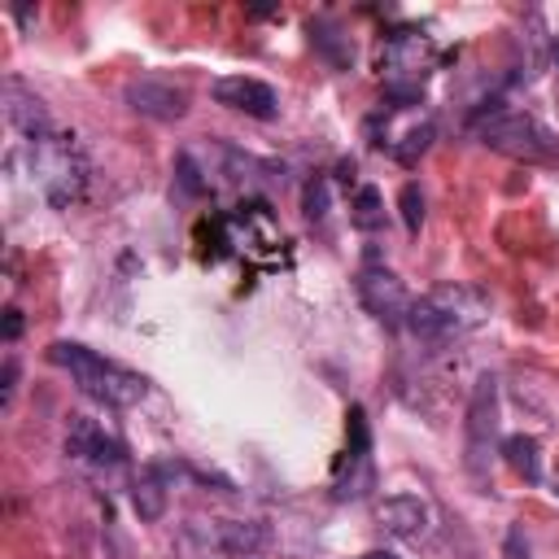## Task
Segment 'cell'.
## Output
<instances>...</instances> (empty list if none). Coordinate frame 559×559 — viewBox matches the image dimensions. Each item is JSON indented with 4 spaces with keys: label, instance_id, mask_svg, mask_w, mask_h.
Returning a JSON list of instances; mask_svg holds the SVG:
<instances>
[{
    "label": "cell",
    "instance_id": "cell-17",
    "mask_svg": "<svg viewBox=\"0 0 559 559\" xmlns=\"http://www.w3.org/2000/svg\"><path fill=\"white\" fill-rule=\"evenodd\" d=\"M262 537H266V533H262L258 524H245V520H223V524H218V546L231 550V555H249V550H258Z\"/></svg>",
    "mask_w": 559,
    "mask_h": 559
},
{
    "label": "cell",
    "instance_id": "cell-9",
    "mask_svg": "<svg viewBox=\"0 0 559 559\" xmlns=\"http://www.w3.org/2000/svg\"><path fill=\"white\" fill-rule=\"evenodd\" d=\"M122 100L144 114V118H157V122H175L188 114V92L175 87V83H162V79H131L122 87Z\"/></svg>",
    "mask_w": 559,
    "mask_h": 559
},
{
    "label": "cell",
    "instance_id": "cell-12",
    "mask_svg": "<svg viewBox=\"0 0 559 559\" xmlns=\"http://www.w3.org/2000/svg\"><path fill=\"white\" fill-rule=\"evenodd\" d=\"M376 515H380L384 533L397 537V542H419L428 533V502L419 493H393V498L380 502Z\"/></svg>",
    "mask_w": 559,
    "mask_h": 559
},
{
    "label": "cell",
    "instance_id": "cell-22",
    "mask_svg": "<svg viewBox=\"0 0 559 559\" xmlns=\"http://www.w3.org/2000/svg\"><path fill=\"white\" fill-rule=\"evenodd\" d=\"M362 559H397V555H389V550H367Z\"/></svg>",
    "mask_w": 559,
    "mask_h": 559
},
{
    "label": "cell",
    "instance_id": "cell-4",
    "mask_svg": "<svg viewBox=\"0 0 559 559\" xmlns=\"http://www.w3.org/2000/svg\"><path fill=\"white\" fill-rule=\"evenodd\" d=\"M476 140L502 157H515V162H559V140L550 127H542L533 114H520V109H493L485 118L472 122Z\"/></svg>",
    "mask_w": 559,
    "mask_h": 559
},
{
    "label": "cell",
    "instance_id": "cell-14",
    "mask_svg": "<svg viewBox=\"0 0 559 559\" xmlns=\"http://www.w3.org/2000/svg\"><path fill=\"white\" fill-rule=\"evenodd\" d=\"M131 507L140 520H162L166 511V485H162V472L157 467H144L131 485Z\"/></svg>",
    "mask_w": 559,
    "mask_h": 559
},
{
    "label": "cell",
    "instance_id": "cell-2",
    "mask_svg": "<svg viewBox=\"0 0 559 559\" xmlns=\"http://www.w3.org/2000/svg\"><path fill=\"white\" fill-rule=\"evenodd\" d=\"M48 358H52L57 367H66V371L74 376V384H79L87 397L105 402V406H135V402H144V393H148V380H144L140 371H131V367H122V362H109V358H100L96 349H87V345H79V341H52V345H48Z\"/></svg>",
    "mask_w": 559,
    "mask_h": 559
},
{
    "label": "cell",
    "instance_id": "cell-1",
    "mask_svg": "<svg viewBox=\"0 0 559 559\" xmlns=\"http://www.w3.org/2000/svg\"><path fill=\"white\" fill-rule=\"evenodd\" d=\"M489 319V301L467 288V284H437L428 288L424 297L411 301V314H406V328L428 341V345H441V341H454V336H467L472 328H480Z\"/></svg>",
    "mask_w": 559,
    "mask_h": 559
},
{
    "label": "cell",
    "instance_id": "cell-16",
    "mask_svg": "<svg viewBox=\"0 0 559 559\" xmlns=\"http://www.w3.org/2000/svg\"><path fill=\"white\" fill-rule=\"evenodd\" d=\"M349 223H354L358 231H376V227H384V197H380V188L362 183V188L354 192V201H349Z\"/></svg>",
    "mask_w": 559,
    "mask_h": 559
},
{
    "label": "cell",
    "instance_id": "cell-8",
    "mask_svg": "<svg viewBox=\"0 0 559 559\" xmlns=\"http://www.w3.org/2000/svg\"><path fill=\"white\" fill-rule=\"evenodd\" d=\"M210 96H214L218 105L236 109V114H249V118H275V114H280L275 87L262 83V79H253V74H223V79H214Z\"/></svg>",
    "mask_w": 559,
    "mask_h": 559
},
{
    "label": "cell",
    "instance_id": "cell-7",
    "mask_svg": "<svg viewBox=\"0 0 559 559\" xmlns=\"http://www.w3.org/2000/svg\"><path fill=\"white\" fill-rule=\"evenodd\" d=\"M354 288H358V301L367 306L371 319H380L384 328L406 323V314H411V293H406V284H402L389 266L367 262V266L358 271V280H354Z\"/></svg>",
    "mask_w": 559,
    "mask_h": 559
},
{
    "label": "cell",
    "instance_id": "cell-23",
    "mask_svg": "<svg viewBox=\"0 0 559 559\" xmlns=\"http://www.w3.org/2000/svg\"><path fill=\"white\" fill-rule=\"evenodd\" d=\"M555 493H559V480H555Z\"/></svg>",
    "mask_w": 559,
    "mask_h": 559
},
{
    "label": "cell",
    "instance_id": "cell-11",
    "mask_svg": "<svg viewBox=\"0 0 559 559\" xmlns=\"http://www.w3.org/2000/svg\"><path fill=\"white\" fill-rule=\"evenodd\" d=\"M66 454H74V459H83V463H96V467H118L127 450H122V441L109 437L96 419L74 415V419H70V432H66Z\"/></svg>",
    "mask_w": 559,
    "mask_h": 559
},
{
    "label": "cell",
    "instance_id": "cell-15",
    "mask_svg": "<svg viewBox=\"0 0 559 559\" xmlns=\"http://www.w3.org/2000/svg\"><path fill=\"white\" fill-rule=\"evenodd\" d=\"M432 135H437V122L432 118H424V122H411L393 144H389V153H393V162H402V166H415L428 148H432Z\"/></svg>",
    "mask_w": 559,
    "mask_h": 559
},
{
    "label": "cell",
    "instance_id": "cell-19",
    "mask_svg": "<svg viewBox=\"0 0 559 559\" xmlns=\"http://www.w3.org/2000/svg\"><path fill=\"white\" fill-rule=\"evenodd\" d=\"M397 210H402L406 231L419 236V227H424V192H419V183H406V188L397 192Z\"/></svg>",
    "mask_w": 559,
    "mask_h": 559
},
{
    "label": "cell",
    "instance_id": "cell-18",
    "mask_svg": "<svg viewBox=\"0 0 559 559\" xmlns=\"http://www.w3.org/2000/svg\"><path fill=\"white\" fill-rule=\"evenodd\" d=\"M328 205H332L328 175H314V179L306 183V192H301V210H306V218H310V223H323V218H328Z\"/></svg>",
    "mask_w": 559,
    "mask_h": 559
},
{
    "label": "cell",
    "instance_id": "cell-20",
    "mask_svg": "<svg viewBox=\"0 0 559 559\" xmlns=\"http://www.w3.org/2000/svg\"><path fill=\"white\" fill-rule=\"evenodd\" d=\"M13 389H17V358H4V376H0V393H4V406L13 402Z\"/></svg>",
    "mask_w": 559,
    "mask_h": 559
},
{
    "label": "cell",
    "instance_id": "cell-3",
    "mask_svg": "<svg viewBox=\"0 0 559 559\" xmlns=\"http://www.w3.org/2000/svg\"><path fill=\"white\" fill-rule=\"evenodd\" d=\"M31 175L52 210H70L83 197L92 166L74 135H44L31 144Z\"/></svg>",
    "mask_w": 559,
    "mask_h": 559
},
{
    "label": "cell",
    "instance_id": "cell-21",
    "mask_svg": "<svg viewBox=\"0 0 559 559\" xmlns=\"http://www.w3.org/2000/svg\"><path fill=\"white\" fill-rule=\"evenodd\" d=\"M17 336H22V310L9 306V310H4V341H17Z\"/></svg>",
    "mask_w": 559,
    "mask_h": 559
},
{
    "label": "cell",
    "instance_id": "cell-10",
    "mask_svg": "<svg viewBox=\"0 0 559 559\" xmlns=\"http://www.w3.org/2000/svg\"><path fill=\"white\" fill-rule=\"evenodd\" d=\"M0 105H4V122H9L17 135H26L31 144H35V140H44V135H52L48 105H44V100H39L31 87H22L17 79H4Z\"/></svg>",
    "mask_w": 559,
    "mask_h": 559
},
{
    "label": "cell",
    "instance_id": "cell-5",
    "mask_svg": "<svg viewBox=\"0 0 559 559\" xmlns=\"http://www.w3.org/2000/svg\"><path fill=\"white\" fill-rule=\"evenodd\" d=\"M437 66V44L432 35H424L419 26H397L384 35L380 44V74L389 83L393 96H419V83L424 74Z\"/></svg>",
    "mask_w": 559,
    "mask_h": 559
},
{
    "label": "cell",
    "instance_id": "cell-13",
    "mask_svg": "<svg viewBox=\"0 0 559 559\" xmlns=\"http://www.w3.org/2000/svg\"><path fill=\"white\" fill-rule=\"evenodd\" d=\"M502 459H507V467H511L520 480H528V485L542 480V445H537V437H528V432L507 437V441H502Z\"/></svg>",
    "mask_w": 559,
    "mask_h": 559
},
{
    "label": "cell",
    "instance_id": "cell-6",
    "mask_svg": "<svg viewBox=\"0 0 559 559\" xmlns=\"http://www.w3.org/2000/svg\"><path fill=\"white\" fill-rule=\"evenodd\" d=\"M498 445V376H476L472 402H467V424H463V459L472 472H485Z\"/></svg>",
    "mask_w": 559,
    "mask_h": 559
}]
</instances>
